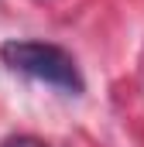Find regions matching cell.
<instances>
[{"label":"cell","mask_w":144,"mask_h":147,"mask_svg":"<svg viewBox=\"0 0 144 147\" xmlns=\"http://www.w3.org/2000/svg\"><path fill=\"white\" fill-rule=\"evenodd\" d=\"M3 62L21 75H31L45 86L65 89V92H82V75L75 69L69 51H62L58 45H45V41H7L0 48Z\"/></svg>","instance_id":"obj_1"},{"label":"cell","mask_w":144,"mask_h":147,"mask_svg":"<svg viewBox=\"0 0 144 147\" xmlns=\"http://www.w3.org/2000/svg\"><path fill=\"white\" fill-rule=\"evenodd\" d=\"M3 147H48V144H41L38 137H10Z\"/></svg>","instance_id":"obj_2"}]
</instances>
